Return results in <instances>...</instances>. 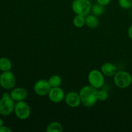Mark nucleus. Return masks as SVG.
<instances>
[{"label": "nucleus", "mask_w": 132, "mask_h": 132, "mask_svg": "<svg viewBox=\"0 0 132 132\" xmlns=\"http://www.w3.org/2000/svg\"><path fill=\"white\" fill-rule=\"evenodd\" d=\"M97 92V89L90 85L82 87L79 92L81 103L88 108L94 106L98 100Z\"/></svg>", "instance_id": "obj_1"}, {"label": "nucleus", "mask_w": 132, "mask_h": 132, "mask_svg": "<svg viewBox=\"0 0 132 132\" xmlns=\"http://www.w3.org/2000/svg\"><path fill=\"white\" fill-rule=\"evenodd\" d=\"M14 101L8 92H4L0 99V115L9 116L14 111Z\"/></svg>", "instance_id": "obj_2"}, {"label": "nucleus", "mask_w": 132, "mask_h": 132, "mask_svg": "<svg viewBox=\"0 0 132 132\" xmlns=\"http://www.w3.org/2000/svg\"><path fill=\"white\" fill-rule=\"evenodd\" d=\"M92 6L90 0H73L72 3V9L73 12L84 16H86L90 14Z\"/></svg>", "instance_id": "obj_3"}, {"label": "nucleus", "mask_w": 132, "mask_h": 132, "mask_svg": "<svg viewBox=\"0 0 132 132\" xmlns=\"http://www.w3.org/2000/svg\"><path fill=\"white\" fill-rule=\"evenodd\" d=\"M114 83L119 88H126L131 85L132 77L131 75L125 71H118L114 76Z\"/></svg>", "instance_id": "obj_4"}, {"label": "nucleus", "mask_w": 132, "mask_h": 132, "mask_svg": "<svg viewBox=\"0 0 132 132\" xmlns=\"http://www.w3.org/2000/svg\"><path fill=\"white\" fill-rule=\"evenodd\" d=\"M14 112L16 117L19 119H27L30 116V107L28 103L24 101H17L14 107Z\"/></svg>", "instance_id": "obj_5"}, {"label": "nucleus", "mask_w": 132, "mask_h": 132, "mask_svg": "<svg viewBox=\"0 0 132 132\" xmlns=\"http://www.w3.org/2000/svg\"><path fill=\"white\" fill-rule=\"evenodd\" d=\"M88 80L90 86L98 89L101 88L104 84V74L101 71L92 70L88 76Z\"/></svg>", "instance_id": "obj_6"}, {"label": "nucleus", "mask_w": 132, "mask_h": 132, "mask_svg": "<svg viewBox=\"0 0 132 132\" xmlns=\"http://www.w3.org/2000/svg\"><path fill=\"white\" fill-rule=\"evenodd\" d=\"M15 85V77L12 72H3L0 75V86L5 90L12 89Z\"/></svg>", "instance_id": "obj_7"}, {"label": "nucleus", "mask_w": 132, "mask_h": 132, "mask_svg": "<svg viewBox=\"0 0 132 132\" xmlns=\"http://www.w3.org/2000/svg\"><path fill=\"white\" fill-rule=\"evenodd\" d=\"M51 88L48 80L39 79L35 82L34 85V91L39 96H45L48 94Z\"/></svg>", "instance_id": "obj_8"}, {"label": "nucleus", "mask_w": 132, "mask_h": 132, "mask_svg": "<svg viewBox=\"0 0 132 132\" xmlns=\"http://www.w3.org/2000/svg\"><path fill=\"white\" fill-rule=\"evenodd\" d=\"M48 95L50 101L54 103H61L65 98L64 92L59 86L51 88Z\"/></svg>", "instance_id": "obj_9"}, {"label": "nucleus", "mask_w": 132, "mask_h": 132, "mask_svg": "<svg viewBox=\"0 0 132 132\" xmlns=\"http://www.w3.org/2000/svg\"><path fill=\"white\" fill-rule=\"evenodd\" d=\"M67 105L71 108H77L81 103L79 94L75 92H70L65 95L64 98Z\"/></svg>", "instance_id": "obj_10"}, {"label": "nucleus", "mask_w": 132, "mask_h": 132, "mask_svg": "<svg viewBox=\"0 0 132 132\" xmlns=\"http://www.w3.org/2000/svg\"><path fill=\"white\" fill-rule=\"evenodd\" d=\"M14 101H24L28 96V92L23 88H15L13 89L10 94Z\"/></svg>", "instance_id": "obj_11"}, {"label": "nucleus", "mask_w": 132, "mask_h": 132, "mask_svg": "<svg viewBox=\"0 0 132 132\" xmlns=\"http://www.w3.org/2000/svg\"><path fill=\"white\" fill-rule=\"evenodd\" d=\"M101 70L104 76H107V77L114 76L117 72V67L114 64L111 63H106L103 64L101 66Z\"/></svg>", "instance_id": "obj_12"}, {"label": "nucleus", "mask_w": 132, "mask_h": 132, "mask_svg": "<svg viewBox=\"0 0 132 132\" xmlns=\"http://www.w3.org/2000/svg\"><path fill=\"white\" fill-rule=\"evenodd\" d=\"M85 25L90 28H95L99 25L97 16L94 14H88L85 16Z\"/></svg>", "instance_id": "obj_13"}, {"label": "nucleus", "mask_w": 132, "mask_h": 132, "mask_svg": "<svg viewBox=\"0 0 132 132\" xmlns=\"http://www.w3.org/2000/svg\"><path fill=\"white\" fill-rule=\"evenodd\" d=\"M12 62L9 58H0V70L2 72L10 70L12 68Z\"/></svg>", "instance_id": "obj_14"}, {"label": "nucleus", "mask_w": 132, "mask_h": 132, "mask_svg": "<svg viewBox=\"0 0 132 132\" xmlns=\"http://www.w3.org/2000/svg\"><path fill=\"white\" fill-rule=\"evenodd\" d=\"M46 131L47 132H62L63 127L59 122H52L48 125Z\"/></svg>", "instance_id": "obj_15"}, {"label": "nucleus", "mask_w": 132, "mask_h": 132, "mask_svg": "<svg viewBox=\"0 0 132 132\" xmlns=\"http://www.w3.org/2000/svg\"><path fill=\"white\" fill-rule=\"evenodd\" d=\"M104 6L98 3L94 4V5L92 6V14H94V15H96V16L101 15L104 12Z\"/></svg>", "instance_id": "obj_16"}, {"label": "nucleus", "mask_w": 132, "mask_h": 132, "mask_svg": "<svg viewBox=\"0 0 132 132\" xmlns=\"http://www.w3.org/2000/svg\"><path fill=\"white\" fill-rule=\"evenodd\" d=\"M73 25L77 28H81L85 25V16L79 14H76L73 19Z\"/></svg>", "instance_id": "obj_17"}, {"label": "nucleus", "mask_w": 132, "mask_h": 132, "mask_svg": "<svg viewBox=\"0 0 132 132\" xmlns=\"http://www.w3.org/2000/svg\"><path fill=\"white\" fill-rule=\"evenodd\" d=\"M48 82L52 88L59 87L62 83L61 77L57 75H54L50 77V79H48Z\"/></svg>", "instance_id": "obj_18"}, {"label": "nucleus", "mask_w": 132, "mask_h": 132, "mask_svg": "<svg viewBox=\"0 0 132 132\" xmlns=\"http://www.w3.org/2000/svg\"><path fill=\"white\" fill-rule=\"evenodd\" d=\"M119 5L124 9H128L132 7V0H119Z\"/></svg>", "instance_id": "obj_19"}, {"label": "nucleus", "mask_w": 132, "mask_h": 132, "mask_svg": "<svg viewBox=\"0 0 132 132\" xmlns=\"http://www.w3.org/2000/svg\"><path fill=\"white\" fill-rule=\"evenodd\" d=\"M108 97V94L104 90H101V91H98L97 92V99L98 100L102 101H104L106 100Z\"/></svg>", "instance_id": "obj_20"}, {"label": "nucleus", "mask_w": 132, "mask_h": 132, "mask_svg": "<svg viewBox=\"0 0 132 132\" xmlns=\"http://www.w3.org/2000/svg\"><path fill=\"white\" fill-rule=\"evenodd\" d=\"M110 1L111 0H97V2L98 3L101 4V5H103V6H106V5H109Z\"/></svg>", "instance_id": "obj_21"}, {"label": "nucleus", "mask_w": 132, "mask_h": 132, "mask_svg": "<svg viewBox=\"0 0 132 132\" xmlns=\"http://www.w3.org/2000/svg\"><path fill=\"white\" fill-rule=\"evenodd\" d=\"M12 130L9 128L7 126H5L3 125L2 126L0 127V132H11Z\"/></svg>", "instance_id": "obj_22"}, {"label": "nucleus", "mask_w": 132, "mask_h": 132, "mask_svg": "<svg viewBox=\"0 0 132 132\" xmlns=\"http://www.w3.org/2000/svg\"><path fill=\"white\" fill-rule=\"evenodd\" d=\"M128 35L129 37L132 40V24L128 29Z\"/></svg>", "instance_id": "obj_23"}, {"label": "nucleus", "mask_w": 132, "mask_h": 132, "mask_svg": "<svg viewBox=\"0 0 132 132\" xmlns=\"http://www.w3.org/2000/svg\"><path fill=\"white\" fill-rule=\"evenodd\" d=\"M3 125V120L0 118V127H1V126H2Z\"/></svg>", "instance_id": "obj_24"}]
</instances>
